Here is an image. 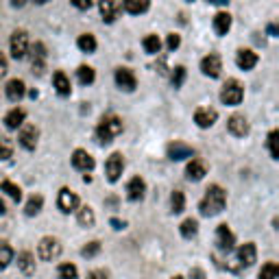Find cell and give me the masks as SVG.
<instances>
[{
    "label": "cell",
    "instance_id": "cell-29",
    "mask_svg": "<svg viewBox=\"0 0 279 279\" xmlns=\"http://www.w3.org/2000/svg\"><path fill=\"white\" fill-rule=\"evenodd\" d=\"M77 46H79V50H83V53H94V50H96V37L92 33L79 35Z\"/></svg>",
    "mask_w": 279,
    "mask_h": 279
},
{
    "label": "cell",
    "instance_id": "cell-36",
    "mask_svg": "<svg viewBox=\"0 0 279 279\" xmlns=\"http://www.w3.org/2000/svg\"><path fill=\"white\" fill-rule=\"evenodd\" d=\"M170 207H173L175 214H181L185 209V197L181 190H175V192L170 194Z\"/></svg>",
    "mask_w": 279,
    "mask_h": 279
},
{
    "label": "cell",
    "instance_id": "cell-35",
    "mask_svg": "<svg viewBox=\"0 0 279 279\" xmlns=\"http://www.w3.org/2000/svg\"><path fill=\"white\" fill-rule=\"evenodd\" d=\"M0 190H2V192H7L9 197L13 199V201H20V199H22V190H20V185H16L13 181H9V179H4L2 183H0Z\"/></svg>",
    "mask_w": 279,
    "mask_h": 279
},
{
    "label": "cell",
    "instance_id": "cell-48",
    "mask_svg": "<svg viewBox=\"0 0 279 279\" xmlns=\"http://www.w3.org/2000/svg\"><path fill=\"white\" fill-rule=\"evenodd\" d=\"M111 227H114V229H124V222H120V220H116V218H111Z\"/></svg>",
    "mask_w": 279,
    "mask_h": 279
},
{
    "label": "cell",
    "instance_id": "cell-19",
    "mask_svg": "<svg viewBox=\"0 0 279 279\" xmlns=\"http://www.w3.org/2000/svg\"><path fill=\"white\" fill-rule=\"evenodd\" d=\"M26 94V85L22 79H11V81L7 83V99L13 100V103H18V100L22 99V96Z\"/></svg>",
    "mask_w": 279,
    "mask_h": 279
},
{
    "label": "cell",
    "instance_id": "cell-31",
    "mask_svg": "<svg viewBox=\"0 0 279 279\" xmlns=\"http://www.w3.org/2000/svg\"><path fill=\"white\" fill-rule=\"evenodd\" d=\"M77 77H79L81 85H92L96 79V72H94V68H90V66H81L77 70Z\"/></svg>",
    "mask_w": 279,
    "mask_h": 279
},
{
    "label": "cell",
    "instance_id": "cell-5",
    "mask_svg": "<svg viewBox=\"0 0 279 279\" xmlns=\"http://www.w3.org/2000/svg\"><path fill=\"white\" fill-rule=\"evenodd\" d=\"M9 46H11L13 59H24L29 55V35H26V31H13Z\"/></svg>",
    "mask_w": 279,
    "mask_h": 279
},
{
    "label": "cell",
    "instance_id": "cell-20",
    "mask_svg": "<svg viewBox=\"0 0 279 279\" xmlns=\"http://www.w3.org/2000/svg\"><path fill=\"white\" fill-rule=\"evenodd\" d=\"M205 175H207V166L203 164L201 159H192L185 166V177H188L190 181H201Z\"/></svg>",
    "mask_w": 279,
    "mask_h": 279
},
{
    "label": "cell",
    "instance_id": "cell-3",
    "mask_svg": "<svg viewBox=\"0 0 279 279\" xmlns=\"http://www.w3.org/2000/svg\"><path fill=\"white\" fill-rule=\"evenodd\" d=\"M37 255H40L41 262H55L61 255V242L55 236H46L37 244Z\"/></svg>",
    "mask_w": 279,
    "mask_h": 279
},
{
    "label": "cell",
    "instance_id": "cell-45",
    "mask_svg": "<svg viewBox=\"0 0 279 279\" xmlns=\"http://www.w3.org/2000/svg\"><path fill=\"white\" fill-rule=\"evenodd\" d=\"M77 9H90L92 7V0H70Z\"/></svg>",
    "mask_w": 279,
    "mask_h": 279
},
{
    "label": "cell",
    "instance_id": "cell-30",
    "mask_svg": "<svg viewBox=\"0 0 279 279\" xmlns=\"http://www.w3.org/2000/svg\"><path fill=\"white\" fill-rule=\"evenodd\" d=\"M41 205H44V199L40 194H33V197L26 201V207H24V214L26 216H35V214L41 212Z\"/></svg>",
    "mask_w": 279,
    "mask_h": 279
},
{
    "label": "cell",
    "instance_id": "cell-37",
    "mask_svg": "<svg viewBox=\"0 0 279 279\" xmlns=\"http://www.w3.org/2000/svg\"><path fill=\"white\" fill-rule=\"evenodd\" d=\"M13 262V249L7 242H0V271Z\"/></svg>",
    "mask_w": 279,
    "mask_h": 279
},
{
    "label": "cell",
    "instance_id": "cell-1",
    "mask_svg": "<svg viewBox=\"0 0 279 279\" xmlns=\"http://www.w3.org/2000/svg\"><path fill=\"white\" fill-rule=\"evenodd\" d=\"M225 203H227L225 190H222L220 185H209L205 190V197H203L199 209H201L203 216H216V214H220L222 209H225Z\"/></svg>",
    "mask_w": 279,
    "mask_h": 279
},
{
    "label": "cell",
    "instance_id": "cell-10",
    "mask_svg": "<svg viewBox=\"0 0 279 279\" xmlns=\"http://www.w3.org/2000/svg\"><path fill=\"white\" fill-rule=\"evenodd\" d=\"M37 138H40V131H37L35 124H22V131H20V144L26 148V151H33L37 146Z\"/></svg>",
    "mask_w": 279,
    "mask_h": 279
},
{
    "label": "cell",
    "instance_id": "cell-2",
    "mask_svg": "<svg viewBox=\"0 0 279 279\" xmlns=\"http://www.w3.org/2000/svg\"><path fill=\"white\" fill-rule=\"evenodd\" d=\"M120 131H122V120L116 118V116H107V118L100 120L99 129H96V136H99L100 144H109Z\"/></svg>",
    "mask_w": 279,
    "mask_h": 279
},
{
    "label": "cell",
    "instance_id": "cell-22",
    "mask_svg": "<svg viewBox=\"0 0 279 279\" xmlns=\"http://www.w3.org/2000/svg\"><path fill=\"white\" fill-rule=\"evenodd\" d=\"M24 118H26V111L16 107V109H11L4 116V124H7V129H20L24 124Z\"/></svg>",
    "mask_w": 279,
    "mask_h": 279
},
{
    "label": "cell",
    "instance_id": "cell-24",
    "mask_svg": "<svg viewBox=\"0 0 279 279\" xmlns=\"http://www.w3.org/2000/svg\"><path fill=\"white\" fill-rule=\"evenodd\" d=\"M231 29V16L225 11L216 13V18H214V31H216L218 35H227Z\"/></svg>",
    "mask_w": 279,
    "mask_h": 279
},
{
    "label": "cell",
    "instance_id": "cell-28",
    "mask_svg": "<svg viewBox=\"0 0 279 279\" xmlns=\"http://www.w3.org/2000/svg\"><path fill=\"white\" fill-rule=\"evenodd\" d=\"M53 83H55V90H57L61 96H68L70 90H72V87H70V79L63 72H55Z\"/></svg>",
    "mask_w": 279,
    "mask_h": 279
},
{
    "label": "cell",
    "instance_id": "cell-33",
    "mask_svg": "<svg viewBox=\"0 0 279 279\" xmlns=\"http://www.w3.org/2000/svg\"><path fill=\"white\" fill-rule=\"evenodd\" d=\"M142 46H144V50H146L148 55H157L161 50V41H159V37L157 35H146L144 37V41H142Z\"/></svg>",
    "mask_w": 279,
    "mask_h": 279
},
{
    "label": "cell",
    "instance_id": "cell-18",
    "mask_svg": "<svg viewBox=\"0 0 279 279\" xmlns=\"http://www.w3.org/2000/svg\"><path fill=\"white\" fill-rule=\"evenodd\" d=\"M236 63H238L240 70H251L258 63V55L249 48H240L238 53H236Z\"/></svg>",
    "mask_w": 279,
    "mask_h": 279
},
{
    "label": "cell",
    "instance_id": "cell-43",
    "mask_svg": "<svg viewBox=\"0 0 279 279\" xmlns=\"http://www.w3.org/2000/svg\"><path fill=\"white\" fill-rule=\"evenodd\" d=\"M166 46H168V50H177L181 46V37L177 33H170L168 40H166Z\"/></svg>",
    "mask_w": 279,
    "mask_h": 279
},
{
    "label": "cell",
    "instance_id": "cell-32",
    "mask_svg": "<svg viewBox=\"0 0 279 279\" xmlns=\"http://www.w3.org/2000/svg\"><path fill=\"white\" fill-rule=\"evenodd\" d=\"M181 236H183V238H194V236H197V231H199V222L194 220V218H185L183 222H181Z\"/></svg>",
    "mask_w": 279,
    "mask_h": 279
},
{
    "label": "cell",
    "instance_id": "cell-39",
    "mask_svg": "<svg viewBox=\"0 0 279 279\" xmlns=\"http://www.w3.org/2000/svg\"><path fill=\"white\" fill-rule=\"evenodd\" d=\"M268 148H271L273 159H279V131H271V136H268Z\"/></svg>",
    "mask_w": 279,
    "mask_h": 279
},
{
    "label": "cell",
    "instance_id": "cell-17",
    "mask_svg": "<svg viewBox=\"0 0 279 279\" xmlns=\"http://www.w3.org/2000/svg\"><path fill=\"white\" fill-rule=\"evenodd\" d=\"M144 192H146V183H144L142 177H133L127 185V197L131 201H142L144 199Z\"/></svg>",
    "mask_w": 279,
    "mask_h": 279
},
{
    "label": "cell",
    "instance_id": "cell-34",
    "mask_svg": "<svg viewBox=\"0 0 279 279\" xmlns=\"http://www.w3.org/2000/svg\"><path fill=\"white\" fill-rule=\"evenodd\" d=\"M79 277V268L74 264H59L57 268V279H77Z\"/></svg>",
    "mask_w": 279,
    "mask_h": 279
},
{
    "label": "cell",
    "instance_id": "cell-50",
    "mask_svg": "<svg viewBox=\"0 0 279 279\" xmlns=\"http://www.w3.org/2000/svg\"><path fill=\"white\" fill-rule=\"evenodd\" d=\"M209 2H216V4H227L229 0H209Z\"/></svg>",
    "mask_w": 279,
    "mask_h": 279
},
{
    "label": "cell",
    "instance_id": "cell-46",
    "mask_svg": "<svg viewBox=\"0 0 279 279\" xmlns=\"http://www.w3.org/2000/svg\"><path fill=\"white\" fill-rule=\"evenodd\" d=\"M9 70V63H7V57L4 55H0V77H4Z\"/></svg>",
    "mask_w": 279,
    "mask_h": 279
},
{
    "label": "cell",
    "instance_id": "cell-44",
    "mask_svg": "<svg viewBox=\"0 0 279 279\" xmlns=\"http://www.w3.org/2000/svg\"><path fill=\"white\" fill-rule=\"evenodd\" d=\"M87 279H109V275H107V271H92L90 275H87Z\"/></svg>",
    "mask_w": 279,
    "mask_h": 279
},
{
    "label": "cell",
    "instance_id": "cell-40",
    "mask_svg": "<svg viewBox=\"0 0 279 279\" xmlns=\"http://www.w3.org/2000/svg\"><path fill=\"white\" fill-rule=\"evenodd\" d=\"M99 253H100V242H90L87 246L81 249L83 258H94V255H99Z\"/></svg>",
    "mask_w": 279,
    "mask_h": 279
},
{
    "label": "cell",
    "instance_id": "cell-38",
    "mask_svg": "<svg viewBox=\"0 0 279 279\" xmlns=\"http://www.w3.org/2000/svg\"><path fill=\"white\" fill-rule=\"evenodd\" d=\"M279 277V266L275 262H266L259 271V279H277Z\"/></svg>",
    "mask_w": 279,
    "mask_h": 279
},
{
    "label": "cell",
    "instance_id": "cell-26",
    "mask_svg": "<svg viewBox=\"0 0 279 279\" xmlns=\"http://www.w3.org/2000/svg\"><path fill=\"white\" fill-rule=\"evenodd\" d=\"M44 59H46V53H44V44H37L33 46V72L41 74L44 72Z\"/></svg>",
    "mask_w": 279,
    "mask_h": 279
},
{
    "label": "cell",
    "instance_id": "cell-53",
    "mask_svg": "<svg viewBox=\"0 0 279 279\" xmlns=\"http://www.w3.org/2000/svg\"><path fill=\"white\" fill-rule=\"evenodd\" d=\"M173 279H183V277H179V275H177V277H173Z\"/></svg>",
    "mask_w": 279,
    "mask_h": 279
},
{
    "label": "cell",
    "instance_id": "cell-16",
    "mask_svg": "<svg viewBox=\"0 0 279 279\" xmlns=\"http://www.w3.org/2000/svg\"><path fill=\"white\" fill-rule=\"evenodd\" d=\"M238 262L242 264V266H253L255 262H258V249H255L253 242H246L238 249Z\"/></svg>",
    "mask_w": 279,
    "mask_h": 279
},
{
    "label": "cell",
    "instance_id": "cell-11",
    "mask_svg": "<svg viewBox=\"0 0 279 279\" xmlns=\"http://www.w3.org/2000/svg\"><path fill=\"white\" fill-rule=\"evenodd\" d=\"M216 118H218V111L212 109V107H199V109L194 111V122L201 129L212 127V124L216 122Z\"/></svg>",
    "mask_w": 279,
    "mask_h": 279
},
{
    "label": "cell",
    "instance_id": "cell-52",
    "mask_svg": "<svg viewBox=\"0 0 279 279\" xmlns=\"http://www.w3.org/2000/svg\"><path fill=\"white\" fill-rule=\"evenodd\" d=\"M35 2H40V4H46V2H48V0H35Z\"/></svg>",
    "mask_w": 279,
    "mask_h": 279
},
{
    "label": "cell",
    "instance_id": "cell-25",
    "mask_svg": "<svg viewBox=\"0 0 279 279\" xmlns=\"http://www.w3.org/2000/svg\"><path fill=\"white\" fill-rule=\"evenodd\" d=\"M124 9H127L129 13H133V16H140V13L148 11V7H151V0H122Z\"/></svg>",
    "mask_w": 279,
    "mask_h": 279
},
{
    "label": "cell",
    "instance_id": "cell-7",
    "mask_svg": "<svg viewBox=\"0 0 279 279\" xmlns=\"http://www.w3.org/2000/svg\"><path fill=\"white\" fill-rule=\"evenodd\" d=\"M116 85L124 92H133L138 87V81H136V74L131 72L129 68H118L116 70Z\"/></svg>",
    "mask_w": 279,
    "mask_h": 279
},
{
    "label": "cell",
    "instance_id": "cell-6",
    "mask_svg": "<svg viewBox=\"0 0 279 279\" xmlns=\"http://www.w3.org/2000/svg\"><path fill=\"white\" fill-rule=\"evenodd\" d=\"M124 170V159L120 153H114V155H109V159H107L105 164V173H107V179L111 181V183H116V181L120 179V175H122Z\"/></svg>",
    "mask_w": 279,
    "mask_h": 279
},
{
    "label": "cell",
    "instance_id": "cell-49",
    "mask_svg": "<svg viewBox=\"0 0 279 279\" xmlns=\"http://www.w3.org/2000/svg\"><path fill=\"white\" fill-rule=\"evenodd\" d=\"M24 2H26V0H11L13 7H24Z\"/></svg>",
    "mask_w": 279,
    "mask_h": 279
},
{
    "label": "cell",
    "instance_id": "cell-47",
    "mask_svg": "<svg viewBox=\"0 0 279 279\" xmlns=\"http://www.w3.org/2000/svg\"><path fill=\"white\" fill-rule=\"evenodd\" d=\"M190 279H205V273H203L201 268H192V271H190Z\"/></svg>",
    "mask_w": 279,
    "mask_h": 279
},
{
    "label": "cell",
    "instance_id": "cell-27",
    "mask_svg": "<svg viewBox=\"0 0 279 279\" xmlns=\"http://www.w3.org/2000/svg\"><path fill=\"white\" fill-rule=\"evenodd\" d=\"M77 220H79V225H81V227H94V222H96L94 209H92L90 205L81 207V209H79V214H77Z\"/></svg>",
    "mask_w": 279,
    "mask_h": 279
},
{
    "label": "cell",
    "instance_id": "cell-8",
    "mask_svg": "<svg viewBox=\"0 0 279 279\" xmlns=\"http://www.w3.org/2000/svg\"><path fill=\"white\" fill-rule=\"evenodd\" d=\"M57 205H59V209H61L63 214H70V212H74V209L79 207V197L72 192V190L61 188V190H59Z\"/></svg>",
    "mask_w": 279,
    "mask_h": 279
},
{
    "label": "cell",
    "instance_id": "cell-21",
    "mask_svg": "<svg viewBox=\"0 0 279 279\" xmlns=\"http://www.w3.org/2000/svg\"><path fill=\"white\" fill-rule=\"evenodd\" d=\"M99 9L105 22H114L118 18V0H99Z\"/></svg>",
    "mask_w": 279,
    "mask_h": 279
},
{
    "label": "cell",
    "instance_id": "cell-41",
    "mask_svg": "<svg viewBox=\"0 0 279 279\" xmlns=\"http://www.w3.org/2000/svg\"><path fill=\"white\" fill-rule=\"evenodd\" d=\"M11 153H13L11 142L2 138V140H0V159H9V157H11Z\"/></svg>",
    "mask_w": 279,
    "mask_h": 279
},
{
    "label": "cell",
    "instance_id": "cell-12",
    "mask_svg": "<svg viewBox=\"0 0 279 279\" xmlns=\"http://www.w3.org/2000/svg\"><path fill=\"white\" fill-rule=\"evenodd\" d=\"M227 129H229V133L236 138H244V136H249V131H251L249 120H246L244 116H231L229 122H227Z\"/></svg>",
    "mask_w": 279,
    "mask_h": 279
},
{
    "label": "cell",
    "instance_id": "cell-23",
    "mask_svg": "<svg viewBox=\"0 0 279 279\" xmlns=\"http://www.w3.org/2000/svg\"><path fill=\"white\" fill-rule=\"evenodd\" d=\"M18 268H20L24 275H33V273H35V258H33V253L22 251V253L18 255Z\"/></svg>",
    "mask_w": 279,
    "mask_h": 279
},
{
    "label": "cell",
    "instance_id": "cell-14",
    "mask_svg": "<svg viewBox=\"0 0 279 279\" xmlns=\"http://www.w3.org/2000/svg\"><path fill=\"white\" fill-rule=\"evenodd\" d=\"M220 70H222V61H220V57H218V55H207V57H203L201 72L205 74V77L216 79L218 74H220Z\"/></svg>",
    "mask_w": 279,
    "mask_h": 279
},
{
    "label": "cell",
    "instance_id": "cell-13",
    "mask_svg": "<svg viewBox=\"0 0 279 279\" xmlns=\"http://www.w3.org/2000/svg\"><path fill=\"white\" fill-rule=\"evenodd\" d=\"M216 244L220 251H231L236 244V236L231 234V229L227 225H218L216 229Z\"/></svg>",
    "mask_w": 279,
    "mask_h": 279
},
{
    "label": "cell",
    "instance_id": "cell-51",
    "mask_svg": "<svg viewBox=\"0 0 279 279\" xmlns=\"http://www.w3.org/2000/svg\"><path fill=\"white\" fill-rule=\"evenodd\" d=\"M4 212H7V209H4V203H2V201H0V216H2V214H4Z\"/></svg>",
    "mask_w": 279,
    "mask_h": 279
},
{
    "label": "cell",
    "instance_id": "cell-9",
    "mask_svg": "<svg viewBox=\"0 0 279 279\" xmlns=\"http://www.w3.org/2000/svg\"><path fill=\"white\" fill-rule=\"evenodd\" d=\"M72 166L77 170H81V173H90V170L94 168V157L87 151H83V148H77V151L72 153Z\"/></svg>",
    "mask_w": 279,
    "mask_h": 279
},
{
    "label": "cell",
    "instance_id": "cell-4",
    "mask_svg": "<svg viewBox=\"0 0 279 279\" xmlns=\"http://www.w3.org/2000/svg\"><path fill=\"white\" fill-rule=\"evenodd\" d=\"M242 96H244V90H242V85H240V81H236V79H229L220 90V100L231 107L242 103Z\"/></svg>",
    "mask_w": 279,
    "mask_h": 279
},
{
    "label": "cell",
    "instance_id": "cell-42",
    "mask_svg": "<svg viewBox=\"0 0 279 279\" xmlns=\"http://www.w3.org/2000/svg\"><path fill=\"white\" fill-rule=\"evenodd\" d=\"M183 79H185V68L183 66H177L175 72H173V85L175 87H181V85H183Z\"/></svg>",
    "mask_w": 279,
    "mask_h": 279
},
{
    "label": "cell",
    "instance_id": "cell-15",
    "mask_svg": "<svg viewBox=\"0 0 279 279\" xmlns=\"http://www.w3.org/2000/svg\"><path fill=\"white\" fill-rule=\"evenodd\" d=\"M194 155V148L188 146V144L183 142H173L168 144V157L173 161H181V159H188V157Z\"/></svg>",
    "mask_w": 279,
    "mask_h": 279
}]
</instances>
